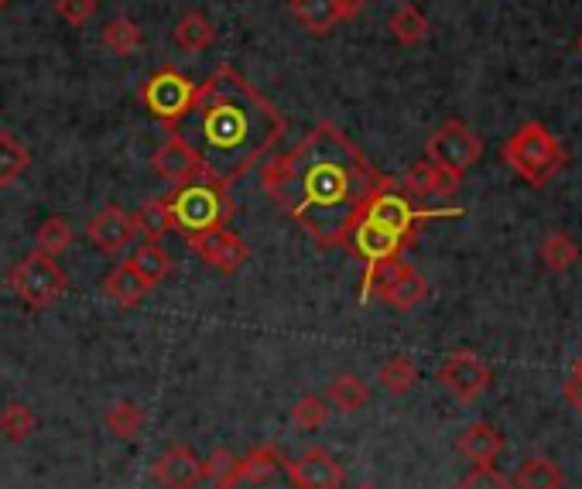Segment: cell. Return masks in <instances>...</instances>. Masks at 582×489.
<instances>
[{"mask_svg": "<svg viewBox=\"0 0 582 489\" xmlns=\"http://www.w3.org/2000/svg\"><path fill=\"white\" fill-rule=\"evenodd\" d=\"M384 178L387 174H381L329 120H319L292 151L260 168L267 199L285 209L323 250L346 247L353 222L361 219Z\"/></svg>", "mask_w": 582, "mask_h": 489, "instance_id": "6da1fadb", "label": "cell"}, {"mask_svg": "<svg viewBox=\"0 0 582 489\" xmlns=\"http://www.w3.org/2000/svg\"><path fill=\"white\" fill-rule=\"evenodd\" d=\"M285 127L282 110L240 69L219 66L168 133L199 154L206 182L230 189L285 138Z\"/></svg>", "mask_w": 582, "mask_h": 489, "instance_id": "7a4b0ae2", "label": "cell"}, {"mask_svg": "<svg viewBox=\"0 0 582 489\" xmlns=\"http://www.w3.org/2000/svg\"><path fill=\"white\" fill-rule=\"evenodd\" d=\"M168 206H171V227L186 240L230 227L234 219V199L227 196V189L206 182V178H193V182L178 186Z\"/></svg>", "mask_w": 582, "mask_h": 489, "instance_id": "3957f363", "label": "cell"}, {"mask_svg": "<svg viewBox=\"0 0 582 489\" xmlns=\"http://www.w3.org/2000/svg\"><path fill=\"white\" fill-rule=\"evenodd\" d=\"M504 164H511L527 186H549L565 168V148L552 138L549 127L539 120H527L511 133V141L501 151Z\"/></svg>", "mask_w": 582, "mask_h": 489, "instance_id": "277c9868", "label": "cell"}, {"mask_svg": "<svg viewBox=\"0 0 582 489\" xmlns=\"http://www.w3.org/2000/svg\"><path fill=\"white\" fill-rule=\"evenodd\" d=\"M8 285L28 308L41 311V308H52L69 291V275L62 271L56 257L34 250L11 267Z\"/></svg>", "mask_w": 582, "mask_h": 489, "instance_id": "5b68a950", "label": "cell"}, {"mask_svg": "<svg viewBox=\"0 0 582 489\" xmlns=\"http://www.w3.org/2000/svg\"><path fill=\"white\" fill-rule=\"evenodd\" d=\"M367 298H381L394 311H415L428 298V281L405 257H397V260H387L364 275L361 301H367Z\"/></svg>", "mask_w": 582, "mask_h": 489, "instance_id": "8992f818", "label": "cell"}, {"mask_svg": "<svg viewBox=\"0 0 582 489\" xmlns=\"http://www.w3.org/2000/svg\"><path fill=\"white\" fill-rule=\"evenodd\" d=\"M196 82L186 76V72H178V69H171V66H165V69H158V72H151L148 79H145V86H141V103H145V110L155 117V120H161L165 127H171L178 117H183L186 110H189V103L196 100Z\"/></svg>", "mask_w": 582, "mask_h": 489, "instance_id": "52a82bcc", "label": "cell"}, {"mask_svg": "<svg viewBox=\"0 0 582 489\" xmlns=\"http://www.w3.org/2000/svg\"><path fill=\"white\" fill-rule=\"evenodd\" d=\"M480 154H483V138L476 130H470L463 120H445L425 141V158L460 178L480 161Z\"/></svg>", "mask_w": 582, "mask_h": 489, "instance_id": "ba28073f", "label": "cell"}, {"mask_svg": "<svg viewBox=\"0 0 582 489\" xmlns=\"http://www.w3.org/2000/svg\"><path fill=\"white\" fill-rule=\"evenodd\" d=\"M435 380L450 390L456 400L463 405H473L476 397H483L494 383V370L483 360V356L470 352V349H460V352H450L442 360V367L435 370Z\"/></svg>", "mask_w": 582, "mask_h": 489, "instance_id": "9c48e42d", "label": "cell"}, {"mask_svg": "<svg viewBox=\"0 0 582 489\" xmlns=\"http://www.w3.org/2000/svg\"><path fill=\"white\" fill-rule=\"evenodd\" d=\"M189 250L206 260L213 271L219 275H237L240 267L250 260V247L230 230V227H223V230H209V233H199V237H189Z\"/></svg>", "mask_w": 582, "mask_h": 489, "instance_id": "30bf717a", "label": "cell"}, {"mask_svg": "<svg viewBox=\"0 0 582 489\" xmlns=\"http://www.w3.org/2000/svg\"><path fill=\"white\" fill-rule=\"evenodd\" d=\"M364 11V0H292V18L308 34H329L336 24Z\"/></svg>", "mask_w": 582, "mask_h": 489, "instance_id": "8fae6325", "label": "cell"}, {"mask_svg": "<svg viewBox=\"0 0 582 489\" xmlns=\"http://www.w3.org/2000/svg\"><path fill=\"white\" fill-rule=\"evenodd\" d=\"M285 476L295 489H339L346 472L326 449H312L295 462H285Z\"/></svg>", "mask_w": 582, "mask_h": 489, "instance_id": "7c38bea8", "label": "cell"}, {"mask_svg": "<svg viewBox=\"0 0 582 489\" xmlns=\"http://www.w3.org/2000/svg\"><path fill=\"white\" fill-rule=\"evenodd\" d=\"M151 164H155V174L171 186H186L193 178H203L199 154L183 138H175V133H168V141L151 154Z\"/></svg>", "mask_w": 582, "mask_h": 489, "instance_id": "4fadbf2b", "label": "cell"}, {"mask_svg": "<svg viewBox=\"0 0 582 489\" xmlns=\"http://www.w3.org/2000/svg\"><path fill=\"white\" fill-rule=\"evenodd\" d=\"M86 237L93 240V247L107 257L120 253L134 240V219L120 206H103L93 219H89Z\"/></svg>", "mask_w": 582, "mask_h": 489, "instance_id": "5bb4252c", "label": "cell"}, {"mask_svg": "<svg viewBox=\"0 0 582 489\" xmlns=\"http://www.w3.org/2000/svg\"><path fill=\"white\" fill-rule=\"evenodd\" d=\"M155 479L165 489H196L206 476H203V459L178 445V449H168L158 462H155Z\"/></svg>", "mask_w": 582, "mask_h": 489, "instance_id": "9a60e30c", "label": "cell"}, {"mask_svg": "<svg viewBox=\"0 0 582 489\" xmlns=\"http://www.w3.org/2000/svg\"><path fill=\"white\" fill-rule=\"evenodd\" d=\"M463 178L438 168L435 161L422 158L415 161L408 171H405V182H401V189H405L412 199H428V196H453L460 189Z\"/></svg>", "mask_w": 582, "mask_h": 489, "instance_id": "2e32d148", "label": "cell"}, {"mask_svg": "<svg viewBox=\"0 0 582 489\" xmlns=\"http://www.w3.org/2000/svg\"><path fill=\"white\" fill-rule=\"evenodd\" d=\"M456 452L463 459H470L473 466H494V459L504 452V435L486 425V421H473L460 431L456 438Z\"/></svg>", "mask_w": 582, "mask_h": 489, "instance_id": "e0dca14e", "label": "cell"}, {"mask_svg": "<svg viewBox=\"0 0 582 489\" xmlns=\"http://www.w3.org/2000/svg\"><path fill=\"white\" fill-rule=\"evenodd\" d=\"M151 291V285L138 275V267H134L130 260L117 263L114 271L103 278V295L120 305V308H134V305H141V298Z\"/></svg>", "mask_w": 582, "mask_h": 489, "instance_id": "ac0fdd59", "label": "cell"}, {"mask_svg": "<svg viewBox=\"0 0 582 489\" xmlns=\"http://www.w3.org/2000/svg\"><path fill=\"white\" fill-rule=\"evenodd\" d=\"M171 38H175V44H178L183 52L199 56V52H206L209 44L216 41V24H213L206 14H199V11H186L183 18L175 21Z\"/></svg>", "mask_w": 582, "mask_h": 489, "instance_id": "d6986e66", "label": "cell"}, {"mask_svg": "<svg viewBox=\"0 0 582 489\" xmlns=\"http://www.w3.org/2000/svg\"><path fill=\"white\" fill-rule=\"evenodd\" d=\"M130 219H134V233H145V237L155 240V243H158L168 230H175V227H171V206H168V199H161V196L141 202V209L134 212Z\"/></svg>", "mask_w": 582, "mask_h": 489, "instance_id": "ffe728a7", "label": "cell"}, {"mask_svg": "<svg viewBox=\"0 0 582 489\" xmlns=\"http://www.w3.org/2000/svg\"><path fill=\"white\" fill-rule=\"evenodd\" d=\"M562 472L555 462L542 459V456H531L517 466L514 472V489H562Z\"/></svg>", "mask_w": 582, "mask_h": 489, "instance_id": "44dd1931", "label": "cell"}, {"mask_svg": "<svg viewBox=\"0 0 582 489\" xmlns=\"http://www.w3.org/2000/svg\"><path fill=\"white\" fill-rule=\"evenodd\" d=\"M329 400H333V408H339L343 415H356L371 400V387L356 373H343L329 383Z\"/></svg>", "mask_w": 582, "mask_h": 489, "instance_id": "7402d4cb", "label": "cell"}, {"mask_svg": "<svg viewBox=\"0 0 582 489\" xmlns=\"http://www.w3.org/2000/svg\"><path fill=\"white\" fill-rule=\"evenodd\" d=\"M103 49L107 52H114V56H120V59H127V56H134L141 49V41H145V34H141V28L134 24L130 18H114V21H107V28H103Z\"/></svg>", "mask_w": 582, "mask_h": 489, "instance_id": "603a6c76", "label": "cell"}, {"mask_svg": "<svg viewBox=\"0 0 582 489\" xmlns=\"http://www.w3.org/2000/svg\"><path fill=\"white\" fill-rule=\"evenodd\" d=\"M381 387L394 397H405L408 390H415L418 383V367L415 360H408V356H391L387 363H381Z\"/></svg>", "mask_w": 582, "mask_h": 489, "instance_id": "cb8c5ba5", "label": "cell"}, {"mask_svg": "<svg viewBox=\"0 0 582 489\" xmlns=\"http://www.w3.org/2000/svg\"><path fill=\"white\" fill-rule=\"evenodd\" d=\"M72 240H76V233H72V227H69V219H62V216H49L38 227V233H34V243H38V253H49V257H62L69 247H72Z\"/></svg>", "mask_w": 582, "mask_h": 489, "instance_id": "d4e9b609", "label": "cell"}, {"mask_svg": "<svg viewBox=\"0 0 582 489\" xmlns=\"http://www.w3.org/2000/svg\"><path fill=\"white\" fill-rule=\"evenodd\" d=\"M130 263L138 267V275L155 288V285H161L168 275H171V257H168V250L165 247H158L155 240L151 243H145V247H138V253L130 257Z\"/></svg>", "mask_w": 582, "mask_h": 489, "instance_id": "484cf974", "label": "cell"}, {"mask_svg": "<svg viewBox=\"0 0 582 489\" xmlns=\"http://www.w3.org/2000/svg\"><path fill=\"white\" fill-rule=\"evenodd\" d=\"M31 164L28 148L14 138V133H0V186H11L24 174V168Z\"/></svg>", "mask_w": 582, "mask_h": 489, "instance_id": "4316f807", "label": "cell"}, {"mask_svg": "<svg viewBox=\"0 0 582 489\" xmlns=\"http://www.w3.org/2000/svg\"><path fill=\"white\" fill-rule=\"evenodd\" d=\"M391 34H394L401 44H422L425 34H428V21H425V14H422L415 4H401V8L391 14Z\"/></svg>", "mask_w": 582, "mask_h": 489, "instance_id": "83f0119b", "label": "cell"}, {"mask_svg": "<svg viewBox=\"0 0 582 489\" xmlns=\"http://www.w3.org/2000/svg\"><path fill=\"white\" fill-rule=\"evenodd\" d=\"M107 428L124 438V441H134L141 431H145V411L138 405H130V400H117L107 411Z\"/></svg>", "mask_w": 582, "mask_h": 489, "instance_id": "f1b7e54d", "label": "cell"}, {"mask_svg": "<svg viewBox=\"0 0 582 489\" xmlns=\"http://www.w3.org/2000/svg\"><path fill=\"white\" fill-rule=\"evenodd\" d=\"M34 425H38V418L24 400H11V405L0 408V431L11 441H24L34 431Z\"/></svg>", "mask_w": 582, "mask_h": 489, "instance_id": "f546056e", "label": "cell"}, {"mask_svg": "<svg viewBox=\"0 0 582 489\" xmlns=\"http://www.w3.org/2000/svg\"><path fill=\"white\" fill-rule=\"evenodd\" d=\"M579 257H582L579 243L565 233H552L542 243V260H545L549 271H569L572 263H579Z\"/></svg>", "mask_w": 582, "mask_h": 489, "instance_id": "4dcf8cb0", "label": "cell"}, {"mask_svg": "<svg viewBox=\"0 0 582 489\" xmlns=\"http://www.w3.org/2000/svg\"><path fill=\"white\" fill-rule=\"evenodd\" d=\"M292 418H295V425L305 428V431L323 428L326 418H329V405H326L323 397H302L298 405H295V411H292Z\"/></svg>", "mask_w": 582, "mask_h": 489, "instance_id": "1f68e13d", "label": "cell"}, {"mask_svg": "<svg viewBox=\"0 0 582 489\" xmlns=\"http://www.w3.org/2000/svg\"><path fill=\"white\" fill-rule=\"evenodd\" d=\"M456 489H514V482L507 476H501L494 466H473Z\"/></svg>", "mask_w": 582, "mask_h": 489, "instance_id": "d6a6232c", "label": "cell"}, {"mask_svg": "<svg viewBox=\"0 0 582 489\" xmlns=\"http://www.w3.org/2000/svg\"><path fill=\"white\" fill-rule=\"evenodd\" d=\"M97 11H100V0H56V14L72 28H82L86 21H93Z\"/></svg>", "mask_w": 582, "mask_h": 489, "instance_id": "836d02e7", "label": "cell"}, {"mask_svg": "<svg viewBox=\"0 0 582 489\" xmlns=\"http://www.w3.org/2000/svg\"><path fill=\"white\" fill-rule=\"evenodd\" d=\"M234 456L230 452H216L209 462H203V476H209V479H216V486L223 482V479H227L230 476V469H234Z\"/></svg>", "mask_w": 582, "mask_h": 489, "instance_id": "e575fe53", "label": "cell"}, {"mask_svg": "<svg viewBox=\"0 0 582 489\" xmlns=\"http://www.w3.org/2000/svg\"><path fill=\"white\" fill-rule=\"evenodd\" d=\"M565 400H569L575 411H582V373H572L565 380Z\"/></svg>", "mask_w": 582, "mask_h": 489, "instance_id": "d590c367", "label": "cell"}, {"mask_svg": "<svg viewBox=\"0 0 582 489\" xmlns=\"http://www.w3.org/2000/svg\"><path fill=\"white\" fill-rule=\"evenodd\" d=\"M572 373H582V352L575 356V367H572Z\"/></svg>", "mask_w": 582, "mask_h": 489, "instance_id": "8d00e7d4", "label": "cell"}, {"mask_svg": "<svg viewBox=\"0 0 582 489\" xmlns=\"http://www.w3.org/2000/svg\"><path fill=\"white\" fill-rule=\"evenodd\" d=\"M8 4H11V0H0V11H4V8H8Z\"/></svg>", "mask_w": 582, "mask_h": 489, "instance_id": "74e56055", "label": "cell"}, {"mask_svg": "<svg viewBox=\"0 0 582 489\" xmlns=\"http://www.w3.org/2000/svg\"><path fill=\"white\" fill-rule=\"evenodd\" d=\"M356 489H374V486H356Z\"/></svg>", "mask_w": 582, "mask_h": 489, "instance_id": "f35d334b", "label": "cell"}, {"mask_svg": "<svg viewBox=\"0 0 582 489\" xmlns=\"http://www.w3.org/2000/svg\"><path fill=\"white\" fill-rule=\"evenodd\" d=\"M579 52H582V38H579Z\"/></svg>", "mask_w": 582, "mask_h": 489, "instance_id": "ab89813d", "label": "cell"}, {"mask_svg": "<svg viewBox=\"0 0 582 489\" xmlns=\"http://www.w3.org/2000/svg\"><path fill=\"white\" fill-rule=\"evenodd\" d=\"M216 489H219V486H216Z\"/></svg>", "mask_w": 582, "mask_h": 489, "instance_id": "60d3db41", "label": "cell"}]
</instances>
